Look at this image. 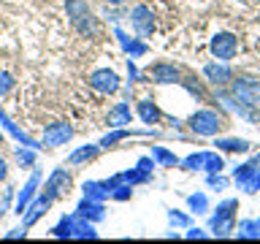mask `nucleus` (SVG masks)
<instances>
[{"mask_svg": "<svg viewBox=\"0 0 260 244\" xmlns=\"http://www.w3.org/2000/svg\"><path fill=\"white\" fill-rule=\"evenodd\" d=\"M73 138V128L68 122H52V125L44 128V136H41V144L46 149H54V146H62L65 141Z\"/></svg>", "mask_w": 260, "mask_h": 244, "instance_id": "obj_4", "label": "nucleus"}, {"mask_svg": "<svg viewBox=\"0 0 260 244\" xmlns=\"http://www.w3.org/2000/svg\"><path fill=\"white\" fill-rule=\"evenodd\" d=\"M187 125H190L198 136H214L219 133V128H222V117H217L214 111H195L190 119H187Z\"/></svg>", "mask_w": 260, "mask_h": 244, "instance_id": "obj_3", "label": "nucleus"}, {"mask_svg": "<svg viewBox=\"0 0 260 244\" xmlns=\"http://www.w3.org/2000/svg\"><path fill=\"white\" fill-rule=\"evenodd\" d=\"M14 89V76L11 73H6V71H0V98L8 95Z\"/></svg>", "mask_w": 260, "mask_h": 244, "instance_id": "obj_19", "label": "nucleus"}, {"mask_svg": "<svg viewBox=\"0 0 260 244\" xmlns=\"http://www.w3.org/2000/svg\"><path fill=\"white\" fill-rule=\"evenodd\" d=\"M68 190H71V174L65 168H57L54 174L46 179V185H44V195H49L52 201L62 198Z\"/></svg>", "mask_w": 260, "mask_h": 244, "instance_id": "obj_6", "label": "nucleus"}, {"mask_svg": "<svg viewBox=\"0 0 260 244\" xmlns=\"http://www.w3.org/2000/svg\"><path fill=\"white\" fill-rule=\"evenodd\" d=\"M106 195H109V185L106 182H84V198L103 201Z\"/></svg>", "mask_w": 260, "mask_h": 244, "instance_id": "obj_14", "label": "nucleus"}, {"mask_svg": "<svg viewBox=\"0 0 260 244\" xmlns=\"http://www.w3.org/2000/svg\"><path fill=\"white\" fill-rule=\"evenodd\" d=\"M211 54H214L217 60H233V57L239 54V38L231 36V33H217V36L211 38Z\"/></svg>", "mask_w": 260, "mask_h": 244, "instance_id": "obj_5", "label": "nucleus"}, {"mask_svg": "<svg viewBox=\"0 0 260 244\" xmlns=\"http://www.w3.org/2000/svg\"><path fill=\"white\" fill-rule=\"evenodd\" d=\"M222 146H225V149H247V144H244V141H225Z\"/></svg>", "mask_w": 260, "mask_h": 244, "instance_id": "obj_20", "label": "nucleus"}, {"mask_svg": "<svg viewBox=\"0 0 260 244\" xmlns=\"http://www.w3.org/2000/svg\"><path fill=\"white\" fill-rule=\"evenodd\" d=\"M65 14H68V22L81 33V36L92 38L98 33V16L89 11L87 0H65Z\"/></svg>", "mask_w": 260, "mask_h": 244, "instance_id": "obj_1", "label": "nucleus"}, {"mask_svg": "<svg viewBox=\"0 0 260 244\" xmlns=\"http://www.w3.org/2000/svg\"><path fill=\"white\" fill-rule=\"evenodd\" d=\"M6 176H8V163H6L3 158H0V182H3Z\"/></svg>", "mask_w": 260, "mask_h": 244, "instance_id": "obj_21", "label": "nucleus"}, {"mask_svg": "<svg viewBox=\"0 0 260 244\" xmlns=\"http://www.w3.org/2000/svg\"><path fill=\"white\" fill-rule=\"evenodd\" d=\"M109 3H111V6H122L125 0H109Z\"/></svg>", "mask_w": 260, "mask_h": 244, "instance_id": "obj_23", "label": "nucleus"}, {"mask_svg": "<svg viewBox=\"0 0 260 244\" xmlns=\"http://www.w3.org/2000/svg\"><path fill=\"white\" fill-rule=\"evenodd\" d=\"M52 198H49V195H38L36 201H30V206L22 211V220H24V228H30V225H36L38 223V217L41 215H46V209L52 206Z\"/></svg>", "mask_w": 260, "mask_h": 244, "instance_id": "obj_9", "label": "nucleus"}, {"mask_svg": "<svg viewBox=\"0 0 260 244\" xmlns=\"http://www.w3.org/2000/svg\"><path fill=\"white\" fill-rule=\"evenodd\" d=\"M206 76L214 81V84H228V81H231V71H228V68H217V65H209Z\"/></svg>", "mask_w": 260, "mask_h": 244, "instance_id": "obj_16", "label": "nucleus"}, {"mask_svg": "<svg viewBox=\"0 0 260 244\" xmlns=\"http://www.w3.org/2000/svg\"><path fill=\"white\" fill-rule=\"evenodd\" d=\"M19 236H24V228H16V231L6 233V239H19Z\"/></svg>", "mask_w": 260, "mask_h": 244, "instance_id": "obj_22", "label": "nucleus"}, {"mask_svg": "<svg viewBox=\"0 0 260 244\" xmlns=\"http://www.w3.org/2000/svg\"><path fill=\"white\" fill-rule=\"evenodd\" d=\"M0 146H3V130H0Z\"/></svg>", "mask_w": 260, "mask_h": 244, "instance_id": "obj_24", "label": "nucleus"}, {"mask_svg": "<svg viewBox=\"0 0 260 244\" xmlns=\"http://www.w3.org/2000/svg\"><path fill=\"white\" fill-rule=\"evenodd\" d=\"M130 22H133V30H136L141 38L152 36V30H154V19H152V11H149L146 6H136L133 11H130Z\"/></svg>", "mask_w": 260, "mask_h": 244, "instance_id": "obj_7", "label": "nucleus"}, {"mask_svg": "<svg viewBox=\"0 0 260 244\" xmlns=\"http://www.w3.org/2000/svg\"><path fill=\"white\" fill-rule=\"evenodd\" d=\"M127 122H130V109L125 103H117L109 111V125H127Z\"/></svg>", "mask_w": 260, "mask_h": 244, "instance_id": "obj_15", "label": "nucleus"}, {"mask_svg": "<svg viewBox=\"0 0 260 244\" xmlns=\"http://www.w3.org/2000/svg\"><path fill=\"white\" fill-rule=\"evenodd\" d=\"M233 93H236V95H239V98H241V101H247V103H255V101H257V95H255V89H252V87L247 84V81H239V84H236V87H233Z\"/></svg>", "mask_w": 260, "mask_h": 244, "instance_id": "obj_18", "label": "nucleus"}, {"mask_svg": "<svg viewBox=\"0 0 260 244\" xmlns=\"http://www.w3.org/2000/svg\"><path fill=\"white\" fill-rule=\"evenodd\" d=\"M76 215H79V217H95V220H101V217H103V206H101V201L84 198V201L79 203Z\"/></svg>", "mask_w": 260, "mask_h": 244, "instance_id": "obj_12", "label": "nucleus"}, {"mask_svg": "<svg viewBox=\"0 0 260 244\" xmlns=\"http://www.w3.org/2000/svg\"><path fill=\"white\" fill-rule=\"evenodd\" d=\"M149 79L154 84H176V81L182 79V73H179V68L171 63H154L149 68Z\"/></svg>", "mask_w": 260, "mask_h": 244, "instance_id": "obj_8", "label": "nucleus"}, {"mask_svg": "<svg viewBox=\"0 0 260 244\" xmlns=\"http://www.w3.org/2000/svg\"><path fill=\"white\" fill-rule=\"evenodd\" d=\"M89 87L101 95H117L119 93V76L111 68H98L89 73Z\"/></svg>", "mask_w": 260, "mask_h": 244, "instance_id": "obj_2", "label": "nucleus"}, {"mask_svg": "<svg viewBox=\"0 0 260 244\" xmlns=\"http://www.w3.org/2000/svg\"><path fill=\"white\" fill-rule=\"evenodd\" d=\"M98 152H101V144H87V146H79L76 152L68 155V163L71 166H81V163H89L98 158Z\"/></svg>", "mask_w": 260, "mask_h": 244, "instance_id": "obj_11", "label": "nucleus"}, {"mask_svg": "<svg viewBox=\"0 0 260 244\" xmlns=\"http://www.w3.org/2000/svg\"><path fill=\"white\" fill-rule=\"evenodd\" d=\"M38 185H41V174L36 171V174L27 179V185L22 187V193H19V201H16V215H22V211L30 206V201L36 198V193H38Z\"/></svg>", "mask_w": 260, "mask_h": 244, "instance_id": "obj_10", "label": "nucleus"}, {"mask_svg": "<svg viewBox=\"0 0 260 244\" xmlns=\"http://www.w3.org/2000/svg\"><path fill=\"white\" fill-rule=\"evenodd\" d=\"M138 117H141L146 125H154V122L160 119V109L152 101H141V103H138Z\"/></svg>", "mask_w": 260, "mask_h": 244, "instance_id": "obj_13", "label": "nucleus"}, {"mask_svg": "<svg viewBox=\"0 0 260 244\" xmlns=\"http://www.w3.org/2000/svg\"><path fill=\"white\" fill-rule=\"evenodd\" d=\"M16 160H19V166H32L36 163V146H19L16 149Z\"/></svg>", "mask_w": 260, "mask_h": 244, "instance_id": "obj_17", "label": "nucleus"}]
</instances>
